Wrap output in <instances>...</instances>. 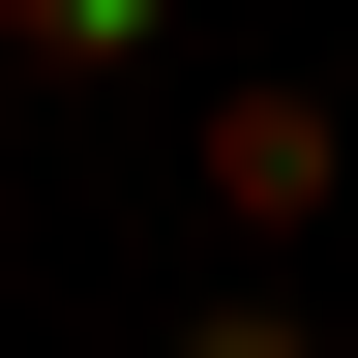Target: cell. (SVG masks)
I'll return each instance as SVG.
<instances>
[{
	"label": "cell",
	"mask_w": 358,
	"mask_h": 358,
	"mask_svg": "<svg viewBox=\"0 0 358 358\" xmlns=\"http://www.w3.org/2000/svg\"><path fill=\"white\" fill-rule=\"evenodd\" d=\"M329 179H358V120H329V90H239V120H209V209H239V239H299Z\"/></svg>",
	"instance_id": "cell-1"
},
{
	"label": "cell",
	"mask_w": 358,
	"mask_h": 358,
	"mask_svg": "<svg viewBox=\"0 0 358 358\" xmlns=\"http://www.w3.org/2000/svg\"><path fill=\"white\" fill-rule=\"evenodd\" d=\"M0 60H150V0H0Z\"/></svg>",
	"instance_id": "cell-2"
}]
</instances>
